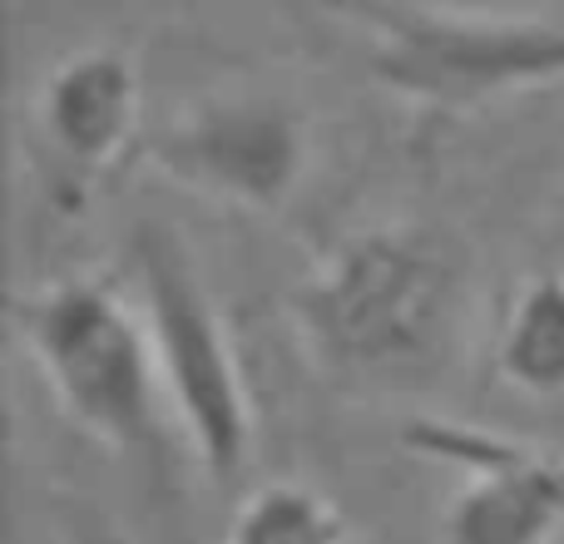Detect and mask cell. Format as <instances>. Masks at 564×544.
Instances as JSON below:
<instances>
[{
	"label": "cell",
	"mask_w": 564,
	"mask_h": 544,
	"mask_svg": "<svg viewBox=\"0 0 564 544\" xmlns=\"http://www.w3.org/2000/svg\"><path fill=\"white\" fill-rule=\"evenodd\" d=\"M411 446L470 470L441 515V544H550L564 530V456L451 426H411Z\"/></svg>",
	"instance_id": "cell-7"
},
{
	"label": "cell",
	"mask_w": 564,
	"mask_h": 544,
	"mask_svg": "<svg viewBox=\"0 0 564 544\" xmlns=\"http://www.w3.org/2000/svg\"><path fill=\"white\" fill-rule=\"evenodd\" d=\"M134 272L169 411L178 416L208 476H238L253 450V396L204 272L194 268L188 248L159 224L134 233Z\"/></svg>",
	"instance_id": "cell-4"
},
{
	"label": "cell",
	"mask_w": 564,
	"mask_h": 544,
	"mask_svg": "<svg viewBox=\"0 0 564 544\" xmlns=\"http://www.w3.org/2000/svg\"><path fill=\"white\" fill-rule=\"evenodd\" d=\"M139 129V69L119 45H85L45 69L30 105L45 188L79 208L89 188L124 159Z\"/></svg>",
	"instance_id": "cell-6"
},
{
	"label": "cell",
	"mask_w": 564,
	"mask_h": 544,
	"mask_svg": "<svg viewBox=\"0 0 564 544\" xmlns=\"http://www.w3.org/2000/svg\"><path fill=\"white\" fill-rule=\"evenodd\" d=\"M361 25L371 79L431 109H476L490 99L564 79V25L540 15H476L421 0H312Z\"/></svg>",
	"instance_id": "cell-2"
},
{
	"label": "cell",
	"mask_w": 564,
	"mask_h": 544,
	"mask_svg": "<svg viewBox=\"0 0 564 544\" xmlns=\"http://www.w3.org/2000/svg\"><path fill=\"white\" fill-rule=\"evenodd\" d=\"M149 164L188 194L268 214L307 174V124L288 99L258 89L208 95L159 129Z\"/></svg>",
	"instance_id": "cell-5"
},
{
	"label": "cell",
	"mask_w": 564,
	"mask_h": 544,
	"mask_svg": "<svg viewBox=\"0 0 564 544\" xmlns=\"http://www.w3.org/2000/svg\"><path fill=\"white\" fill-rule=\"evenodd\" d=\"M15 331L50 396L109 450H149L159 436V367L144 312L109 282L65 278L15 302Z\"/></svg>",
	"instance_id": "cell-3"
},
{
	"label": "cell",
	"mask_w": 564,
	"mask_h": 544,
	"mask_svg": "<svg viewBox=\"0 0 564 544\" xmlns=\"http://www.w3.org/2000/svg\"><path fill=\"white\" fill-rule=\"evenodd\" d=\"M302 337L341 377L421 367L456 307V253L431 228L377 224L337 243L302 278Z\"/></svg>",
	"instance_id": "cell-1"
},
{
	"label": "cell",
	"mask_w": 564,
	"mask_h": 544,
	"mask_svg": "<svg viewBox=\"0 0 564 544\" xmlns=\"http://www.w3.org/2000/svg\"><path fill=\"white\" fill-rule=\"evenodd\" d=\"M496 367L535 401L564 396V272H535L520 282L500 322Z\"/></svg>",
	"instance_id": "cell-8"
},
{
	"label": "cell",
	"mask_w": 564,
	"mask_h": 544,
	"mask_svg": "<svg viewBox=\"0 0 564 544\" xmlns=\"http://www.w3.org/2000/svg\"><path fill=\"white\" fill-rule=\"evenodd\" d=\"M224 544H347V520L302 480H268L228 520Z\"/></svg>",
	"instance_id": "cell-9"
}]
</instances>
